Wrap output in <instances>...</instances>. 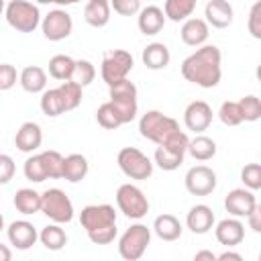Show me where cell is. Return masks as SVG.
I'll use <instances>...</instances> for the list:
<instances>
[{
    "instance_id": "obj_1",
    "label": "cell",
    "mask_w": 261,
    "mask_h": 261,
    "mask_svg": "<svg viewBox=\"0 0 261 261\" xmlns=\"http://www.w3.org/2000/svg\"><path fill=\"white\" fill-rule=\"evenodd\" d=\"M139 133L143 139L153 141L155 145H161V147L177 151V153H188V145H190L188 135L184 130H179L177 120H173L171 116H167L159 110H149L141 116Z\"/></svg>"
},
{
    "instance_id": "obj_2",
    "label": "cell",
    "mask_w": 261,
    "mask_h": 261,
    "mask_svg": "<svg viewBox=\"0 0 261 261\" xmlns=\"http://www.w3.org/2000/svg\"><path fill=\"white\" fill-rule=\"evenodd\" d=\"M220 61L222 55L216 45H202L181 61V75L200 88H214L222 77Z\"/></svg>"
},
{
    "instance_id": "obj_3",
    "label": "cell",
    "mask_w": 261,
    "mask_h": 261,
    "mask_svg": "<svg viewBox=\"0 0 261 261\" xmlns=\"http://www.w3.org/2000/svg\"><path fill=\"white\" fill-rule=\"evenodd\" d=\"M80 224L94 245H108L116 239V212L110 204H90L80 212Z\"/></svg>"
},
{
    "instance_id": "obj_4",
    "label": "cell",
    "mask_w": 261,
    "mask_h": 261,
    "mask_svg": "<svg viewBox=\"0 0 261 261\" xmlns=\"http://www.w3.org/2000/svg\"><path fill=\"white\" fill-rule=\"evenodd\" d=\"M135 61H133V55L124 49H110L102 55V65H100V75L102 80L110 86L126 80V75L130 73Z\"/></svg>"
},
{
    "instance_id": "obj_5",
    "label": "cell",
    "mask_w": 261,
    "mask_h": 261,
    "mask_svg": "<svg viewBox=\"0 0 261 261\" xmlns=\"http://www.w3.org/2000/svg\"><path fill=\"white\" fill-rule=\"evenodd\" d=\"M4 16L6 22L18 33H33L41 22L39 8L29 0H10L6 4Z\"/></svg>"
},
{
    "instance_id": "obj_6",
    "label": "cell",
    "mask_w": 261,
    "mask_h": 261,
    "mask_svg": "<svg viewBox=\"0 0 261 261\" xmlns=\"http://www.w3.org/2000/svg\"><path fill=\"white\" fill-rule=\"evenodd\" d=\"M149 243H151V230L145 224L137 222V224H130L118 239V253L126 261H137L143 257Z\"/></svg>"
},
{
    "instance_id": "obj_7",
    "label": "cell",
    "mask_w": 261,
    "mask_h": 261,
    "mask_svg": "<svg viewBox=\"0 0 261 261\" xmlns=\"http://www.w3.org/2000/svg\"><path fill=\"white\" fill-rule=\"evenodd\" d=\"M116 163L120 167V171L130 177V179H147L151 177L153 173V163L151 159L139 151L137 147H124L118 151V157H116Z\"/></svg>"
},
{
    "instance_id": "obj_8",
    "label": "cell",
    "mask_w": 261,
    "mask_h": 261,
    "mask_svg": "<svg viewBox=\"0 0 261 261\" xmlns=\"http://www.w3.org/2000/svg\"><path fill=\"white\" fill-rule=\"evenodd\" d=\"M41 212L53 220V222H59V224H65V222H71L73 218V204L71 200L67 198V194L59 188H49L43 192V208Z\"/></svg>"
},
{
    "instance_id": "obj_9",
    "label": "cell",
    "mask_w": 261,
    "mask_h": 261,
    "mask_svg": "<svg viewBox=\"0 0 261 261\" xmlns=\"http://www.w3.org/2000/svg\"><path fill=\"white\" fill-rule=\"evenodd\" d=\"M116 204H118L120 212L126 218H135V220L143 218L149 212V200H147V196L143 194L141 188H137L133 184H122L116 190Z\"/></svg>"
},
{
    "instance_id": "obj_10",
    "label": "cell",
    "mask_w": 261,
    "mask_h": 261,
    "mask_svg": "<svg viewBox=\"0 0 261 261\" xmlns=\"http://www.w3.org/2000/svg\"><path fill=\"white\" fill-rule=\"evenodd\" d=\"M110 102L118 108L124 124L135 120L137 116V86L128 80H122L110 86Z\"/></svg>"
},
{
    "instance_id": "obj_11",
    "label": "cell",
    "mask_w": 261,
    "mask_h": 261,
    "mask_svg": "<svg viewBox=\"0 0 261 261\" xmlns=\"http://www.w3.org/2000/svg\"><path fill=\"white\" fill-rule=\"evenodd\" d=\"M186 190L192 196H208L216 188V173L206 165H194L186 173Z\"/></svg>"
},
{
    "instance_id": "obj_12",
    "label": "cell",
    "mask_w": 261,
    "mask_h": 261,
    "mask_svg": "<svg viewBox=\"0 0 261 261\" xmlns=\"http://www.w3.org/2000/svg\"><path fill=\"white\" fill-rule=\"evenodd\" d=\"M41 29H43V35L45 39L49 41H63L71 35V29H73V20L69 16V12L57 8V10H51L43 22H41Z\"/></svg>"
},
{
    "instance_id": "obj_13",
    "label": "cell",
    "mask_w": 261,
    "mask_h": 261,
    "mask_svg": "<svg viewBox=\"0 0 261 261\" xmlns=\"http://www.w3.org/2000/svg\"><path fill=\"white\" fill-rule=\"evenodd\" d=\"M255 206H257V200H255V196L251 194L249 188L247 190L245 188H234L224 198L226 212L237 216V218H249L251 212L255 210Z\"/></svg>"
},
{
    "instance_id": "obj_14",
    "label": "cell",
    "mask_w": 261,
    "mask_h": 261,
    "mask_svg": "<svg viewBox=\"0 0 261 261\" xmlns=\"http://www.w3.org/2000/svg\"><path fill=\"white\" fill-rule=\"evenodd\" d=\"M184 122H186V128L188 130H194V133H202L210 126L212 122V108L208 102L204 100H194L186 106L184 110Z\"/></svg>"
},
{
    "instance_id": "obj_15",
    "label": "cell",
    "mask_w": 261,
    "mask_h": 261,
    "mask_svg": "<svg viewBox=\"0 0 261 261\" xmlns=\"http://www.w3.org/2000/svg\"><path fill=\"white\" fill-rule=\"evenodd\" d=\"M6 237H8V241H10V245H12L14 249L27 251V249H31V247L37 243L39 232H37V228L33 226V222H29V220H14V222L8 224Z\"/></svg>"
},
{
    "instance_id": "obj_16",
    "label": "cell",
    "mask_w": 261,
    "mask_h": 261,
    "mask_svg": "<svg viewBox=\"0 0 261 261\" xmlns=\"http://www.w3.org/2000/svg\"><path fill=\"white\" fill-rule=\"evenodd\" d=\"M41 143H43V130H41V126H39L37 122H33V120L22 122L20 128L16 130V135H14V145H16V149L22 151V153H33V151H37V149L41 147Z\"/></svg>"
},
{
    "instance_id": "obj_17",
    "label": "cell",
    "mask_w": 261,
    "mask_h": 261,
    "mask_svg": "<svg viewBox=\"0 0 261 261\" xmlns=\"http://www.w3.org/2000/svg\"><path fill=\"white\" fill-rule=\"evenodd\" d=\"M214 234H216V241L224 247H237L243 243L245 239V226L243 222L234 216V218H224L216 224L214 228Z\"/></svg>"
},
{
    "instance_id": "obj_18",
    "label": "cell",
    "mask_w": 261,
    "mask_h": 261,
    "mask_svg": "<svg viewBox=\"0 0 261 261\" xmlns=\"http://www.w3.org/2000/svg\"><path fill=\"white\" fill-rule=\"evenodd\" d=\"M232 6L228 4V0H208L206 8H204V16L206 22L214 29H226L232 22Z\"/></svg>"
},
{
    "instance_id": "obj_19",
    "label": "cell",
    "mask_w": 261,
    "mask_h": 261,
    "mask_svg": "<svg viewBox=\"0 0 261 261\" xmlns=\"http://www.w3.org/2000/svg\"><path fill=\"white\" fill-rule=\"evenodd\" d=\"M186 224L194 234H206L214 226V212L206 204H196L186 216Z\"/></svg>"
},
{
    "instance_id": "obj_20",
    "label": "cell",
    "mask_w": 261,
    "mask_h": 261,
    "mask_svg": "<svg viewBox=\"0 0 261 261\" xmlns=\"http://www.w3.org/2000/svg\"><path fill=\"white\" fill-rule=\"evenodd\" d=\"M208 35H210V31H208V22L204 18H188V20H184L181 31H179L181 41L190 47H202L206 43Z\"/></svg>"
},
{
    "instance_id": "obj_21",
    "label": "cell",
    "mask_w": 261,
    "mask_h": 261,
    "mask_svg": "<svg viewBox=\"0 0 261 261\" xmlns=\"http://www.w3.org/2000/svg\"><path fill=\"white\" fill-rule=\"evenodd\" d=\"M165 18L167 16L159 6H147V8H141L137 24H139V31L143 35H157V33H161Z\"/></svg>"
},
{
    "instance_id": "obj_22",
    "label": "cell",
    "mask_w": 261,
    "mask_h": 261,
    "mask_svg": "<svg viewBox=\"0 0 261 261\" xmlns=\"http://www.w3.org/2000/svg\"><path fill=\"white\" fill-rule=\"evenodd\" d=\"M12 202H14V208L20 214L31 216V214L41 212V208H43V194L35 192L33 188H22V190H18L14 194V200Z\"/></svg>"
},
{
    "instance_id": "obj_23",
    "label": "cell",
    "mask_w": 261,
    "mask_h": 261,
    "mask_svg": "<svg viewBox=\"0 0 261 261\" xmlns=\"http://www.w3.org/2000/svg\"><path fill=\"white\" fill-rule=\"evenodd\" d=\"M18 82L22 86L24 92L29 94H39V92H45V86H47V73L43 67L39 65H29L20 71L18 75Z\"/></svg>"
},
{
    "instance_id": "obj_24",
    "label": "cell",
    "mask_w": 261,
    "mask_h": 261,
    "mask_svg": "<svg viewBox=\"0 0 261 261\" xmlns=\"http://www.w3.org/2000/svg\"><path fill=\"white\" fill-rule=\"evenodd\" d=\"M141 59L149 69H165L171 55H169V49L165 43H149L143 49Z\"/></svg>"
},
{
    "instance_id": "obj_25",
    "label": "cell",
    "mask_w": 261,
    "mask_h": 261,
    "mask_svg": "<svg viewBox=\"0 0 261 261\" xmlns=\"http://www.w3.org/2000/svg\"><path fill=\"white\" fill-rule=\"evenodd\" d=\"M110 2H98V0H90L86 6H84V20L90 24V27H106L108 20H110Z\"/></svg>"
},
{
    "instance_id": "obj_26",
    "label": "cell",
    "mask_w": 261,
    "mask_h": 261,
    "mask_svg": "<svg viewBox=\"0 0 261 261\" xmlns=\"http://www.w3.org/2000/svg\"><path fill=\"white\" fill-rule=\"evenodd\" d=\"M153 230L161 241H177L181 237V224L173 214H159L153 222Z\"/></svg>"
},
{
    "instance_id": "obj_27",
    "label": "cell",
    "mask_w": 261,
    "mask_h": 261,
    "mask_svg": "<svg viewBox=\"0 0 261 261\" xmlns=\"http://www.w3.org/2000/svg\"><path fill=\"white\" fill-rule=\"evenodd\" d=\"M88 175V159L80 153H71L63 161V179L77 184Z\"/></svg>"
},
{
    "instance_id": "obj_28",
    "label": "cell",
    "mask_w": 261,
    "mask_h": 261,
    "mask_svg": "<svg viewBox=\"0 0 261 261\" xmlns=\"http://www.w3.org/2000/svg\"><path fill=\"white\" fill-rule=\"evenodd\" d=\"M39 241H41V245H43L45 249H49V251H61V249L67 245V234H65V230L59 226V222H55V224H47V226L41 228Z\"/></svg>"
},
{
    "instance_id": "obj_29",
    "label": "cell",
    "mask_w": 261,
    "mask_h": 261,
    "mask_svg": "<svg viewBox=\"0 0 261 261\" xmlns=\"http://www.w3.org/2000/svg\"><path fill=\"white\" fill-rule=\"evenodd\" d=\"M188 153L196 161H208V159H212L216 155V143L206 135H196L194 139H190Z\"/></svg>"
},
{
    "instance_id": "obj_30",
    "label": "cell",
    "mask_w": 261,
    "mask_h": 261,
    "mask_svg": "<svg viewBox=\"0 0 261 261\" xmlns=\"http://www.w3.org/2000/svg\"><path fill=\"white\" fill-rule=\"evenodd\" d=\"M196 4H198V0H165L163 12L169 20L179 22V20H188L194 14Z\"/></svg>"
},
{
    "instance_id": "obj_31",
    "label": "cell",
    "mask_w": 261,
    "mask_h": 261,
    "mask_svg": "<svg viewBox=\"0 0 261 261\" xmlns=\"http://www.w3.org/2000/svg\"><path fill=\"white\" fill-rule=\"evenodd\" d=\"M73 69H75V59H71L69 55L59 53V55H53L49 59V75L55 80H61V82L71 80Z\"/></svg>"
},
{
    "instance_id": "obj_32",
    "label": "cell",
    "mask_w": 261,
    "mask_h": 261,
    "mask_svg": "<svg viewBox=\"0 0 261 261\" xmlns=\"http://www.w3.org/2000/svg\"><path fill=\"white\" fill-rule=\"evenodd\" d=\"M96 120H98V124H100L102 128H108V130H114V128H118V126L124 124V120H122L118 108H116L110 100L98 106V110H96Z\"/></svg>"
},
{
    "instance_id": "obj_33",
    "label": "cell",
    "mask_w": 261,
    "mask_h": 261,
    "mask_svg": "<svg viewBox=\"0 0 261 261\" xmlns=\"http://www.w3.org/2000/svg\"><path fill=\"white\" fill-rule=\"evenodd\" d=\"M41 110H43L45 116H51V118H55V116L65 112L59 88H51V90H45L41 94Z\"/></svg>"
},
{
    "instance_id": "obj_34",
    "label": "cell",
    "mask_w": 261,
    "mask_h": 261,
    "mask_svg": "<svg viewBox=\"0 0 261 261\" xmlns=\"http://www.w3.org/2000/svg\"><path fill=\"white\" fill-rule=\"evenodd\" d=\"M184 157H186V153H177V151L165 149V147H161V145H157V149H155V163H157L163 171H173V169H177V167L184 163Z\"/></svg>"
},
{
    "instance_id": "obj_35",
    "label": "cell",
    "mask_w": 261,
    "mask_h": 261,
    "mask_svg": "<svg viewBox=\"0 0 261 261\" xmlns=\"http://www.w3.org/2000/svg\"><path fill=\"white\" fill-rule=\"evenodd\" d=\"M59 92H61V98H63V106H65V112L69 110H75L82 102V86L75 84L73 80H67L59 86Z\"/></svg>"
},
{
    "instance_id": "obj_36",
    "label": "cell",
    "mask_w": 261,
    "mask_h": 261,
    "mask_svg": "<svg viewBox=\"0 0 261 261\" xmlns=\"http://www.w3.org/2000/svg\"><path fill=\"white\" fill-rule=\"evenodd\" d=\"M41 157H43L45 171H47V177H49V179H59V177H63V161H65V157H63L59 151L49 149V151H43Z\"/></svg>"
},
{
    "instance_id": "obj_37",
    "label": "cell",
    "mask_w": 261,
    "mask_h": 261,
    "mask_svg": "<svg viewBox=\"0 0 261 261\" xmlns=\"http://www.w3.org/2000/svg\"><path fill=\"white\" fill-rule=\"evenodd\" d=\"M22 171H24V177H27L29 181H35V184H41V181L49 179V177H47V171H45V163H43L41 153L29 157V159L24 161Z\"/></svg>"
},
{
    "instance_id": "obj_38",
    "label": "cell",
    "mask_w": 261,
    "mask_h": 261,
    "mask_svg": "<svg viewBox=\"0 0 261 261\" xmlns=\"http://www.w3.org/2000/svg\"><path fill=\"white\" fill-rule=\"evenodd\" d=\"M218 118L222 124L226 126H237L243 122V112H241V104L239 102H232V100H226L220 104V110H218Z\"/></svg>"
},
{
    "instance_id": "obj_39",
    "label": "cell",
    "mask_w": 261,
    "mask_h": 261,
    "mask_svg": "<svg viewBox=\"0 0 261 261\" xmlns=\"http://www.w3.org/2000/svg\"><path fill=\"white\" fill-rule=\"evenodd\" d=\"M94 77H96V69H94L92 61H88V59H77L71 80H73L75 84H80L82 88H86V86H90V84L94 82Z\"/></svg>"
},
{
    "instance_id": "obj_40",
    "label": "cell",
    "mask_w": 261,
    "mask_h": 261,
    "mask_svg": "<svg viewBox=\"0 0 261 261\" xmlns=\"http://www.w3.org/2000/svg\"><path fill=\"white\" fill-rule=\"evenodd\" d=\"M239 104H241V112H243L245 122H255L261 118V98L249 94V96L241 98Z\"/></svg>"
},
{
    "instance_id": "obj_41",
    "label": "cell",
    "mask_w": 261,
    "mask_h": 261,
    "mask_svg": "<svg viewBox=\"0 0 261 261\" xmlns=\"http://www.w3.org/2000/svg\"><path fill=\"white\" fill-rule=\"evenodd\" d=\"M241 181L249 190H261V163H247L241 169Z\"/></svg>"
},
{
    "instance_id": "obj_42",
    "label": "cell",
    "mask_w": 261,
    "mask_h": 261,
    "mask_svg": "<svg viewBox=\"0 0 261 261\" xmlns=\"http://www.w3.org/2000/svg\"><path fill=\"white\" fill-rule=\"evenodd\" d=\"M247 29L253 39L261 41V0H255V4L251 6L249 18H247Z\"/></svg>"
},
{
    "instance_id": "obj_43",
    "label": "cell",
    "mask_w": 261,
    "mask_h": 261,
    "mask_svg": "<svg viewBox=\"0 0 261 261\" xmlns=\"http://www.w3.org/2000/svg\"><path fill=\"white\" fill-rule=\"evenodd\" d=\"M110 6L120 16H135L141 12V0H110Z\"/></svg>"
},
{
    "instance_id": "obj_44",
    "label": "cell",
    "mask_w": 261,
    "mask_h": 261,
    "mask_svg": "<svg viewBox=\"0 0 261 261\" xmlns=\"http://www.w3.org/2000/svg\"><path fill=\"white\" fill-rule=\"evenodd\" d=\"M16 84V69L10 63H2L0 65V90H10Z\"/></svg>"
},
{
    "instance_id": "obj_45",
    "label": "cell",
    "mask_w": 261,
    "mask_h": 261,
    "mask_svg": "<svg viewBox=\"0 0 261 261\" xmlns=\"http://www.w3.org/2000/svg\"><path fill=\"white\" fill-rule=\"evenodd\" d=\"M14 175V161L10 155H0V184H8Z\"/></svg>"
},
{
    "instance_id": "obj_46",
    "label": "cell",
    "mask_w": 261,
    "mask_h": 261,
    "mask_svg": "<svg viewBox=\"0 0 261 261\" xmlns=\"http://www.w3.org/2000/svg\"><path fill=\"white\" fill-rule=\"evenodd\" d=\"M247 220H249V228H253L255 232H261V204L255 206V210L251 212Z\"/></svg>"
},
{
    "instance_id": "obj_47",
    "label": "cell",
    "mask_w": 261,
    "mask_h": 261,
    "mask_svg": "<svg viewBox=\"0 0 261 261\" xmlns=\"http://www.w3.org/2000/svg\"><path fill=\"white\" fill-rule=\"evenodd\" d=\"M194 259H196V261H200V259H208V261H216V259H218V255H214L212 251H198V253L194 255Z\"/></svg>"
},
{
    "instance_id": "obj_48",
    "label": "cell",
    "mask_w": 261,
    "mask_h": 261,
    "mask_svg": "<svg viewBox=\"0 0 261 261\" xmlns=\"http://www.w3.org/2000/svg\"><path fill=\"white\" fill-rule=\"evenodd\" d=\"M218 259H220V261H224V259L241 261V259H243V255H241V253H234V251H224V253H220V255H218Z\"/></svg>"
},
{
    "instance_id": "obj_49",
    "label": "cell",
    "mask_w": 261,
    "mask_h": 261,
    "mask_svg": "<svg viewBox=\"0 0 261 261\" xmlns=\"http://www.w3.org/2000/svg\"><path fill=\"white\" fill-rule=\"evenodd\" d=\"M0 259L2 261H10V251L6 249V245H0Z\"/></svg>"
},
{
    "instance_id": "obj_50",
    "label": "cell",
    "mask_w": 261,
    "mask_h": 261,
    "mask_svg": "<svg viewBox=\"0 0 261 261\" xmlns=\"http://www.w3.org/2000/svg\"><path fill=\"white\" fill-rule=\"evenodd\" d=\"M75 2H80V0H55V4H59V6H69V4H75Z\"/></svg>"
},
{
    "instance_id": "obj_51",
    "label": "cell",
    "mask_w": 261,
    "mask_h": 261,
    "mask_svg": "<svg viewBox=\"0 0 261 261\" xmlns=\"http://www.w3.org/2000/svg\"><path fill=\"white\" fill-rule=\"evenodd\" d=\"M255 75H257V80H259V82H261V63H259V65H257V69H255Z\"/></svg>"
},
{
    "instance_id": "obj_52",
    "label": "cell",
    "mask_w": 261,
    "mask_h": 261,
    "mask_svg": "<svg viewBox=\"0 0 261 261\" xmlns=\"http://www.w3.org/2000/svg\"><path fill=\"white\" fill-rule=\"evenodd\" d=\"M35 2H39V4H51V2H55V0H35Z\"/></svg>"
},
{
    "instance_id": "obj_53",
    "label": "cell",
    "mask_w": 261,
    "mask_h": 261,
    "mask_svg": "<svg viewBox=\"0 0 261 261\" xmlns=\"http://www.w3.org/2000/svg\"><path fill=\"white\" fill-rule=\"evenodd\" d=\"M98 2H110V0H98Z\"/></svg>"
},
{
    "instance_id": "obj_54",
    "label": "cell",
    "mask_w": 261,
    "mask_h": 261,
    "mask_svg": "<svg viewBox=\"0 0 261 261\" xmlns=\"http://www.w3.org/2000/svg\"><path fill=\"white\" fill-rule=\"evenodd\" d=\"M259 261H261V253H259Z\"/></svg>"
}]
</instances>
